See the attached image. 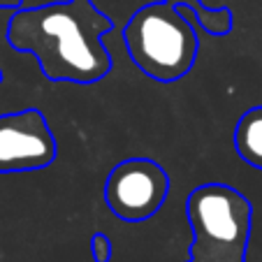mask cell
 Segmentation results:
<instances>
[{
  "label": "cell",
  "mask_w": 262,
  "mask_h": 262,
  "mask_svg": "<svg viewBox=\"0 0 262 262\" xmlns=\"http://www.w3.org/2000/svg\"><path fill=\"white\" fill-rule=\"evenodd\" d=\"M169 193V177L148 158H130L107 174L104 202L121 221L139 223L156 216Z\"/></svg>",
  "instance_id": "4"
},
{
  "label": "cell",
  "mask_w": 262,
  "mask_h": 262,
  "mask_svg": "<svg viewBox=\"0 0 262 262\" xmlns=\"http://www.w3.org/2000/svg\"><path fill=\"white\" fill-rule=\"evenodd\" d=\"M109 28L112 21L91 0H63L16 12L7 37L37 58L47 79L93 84L112 70L102 45Z\"/></svg>",
  "instance_id": "1"
},
{
  "label": "cell",
  "mask_w": 262,
  "mask_h": 262,
  "mask_svg": "<svg viewBox=\"0 0 262 262\" xmlns=\"http://www.w3.org/2000/svg\"><path fill=\"white\" fill-rule=\"evenodd\" d=\"M133 63L156 81H177L198 58V35L169 3H151L137 10L123 28Z\"/></svg>",
  "instance_id": "2"
},
{
  "label": "cell",
  "mask_w": 262,
  "mask_h": 262,
  "mask_svg": "<svg viewBox=\"0 0 262 262\" xmlns=\"http://www.w3.org/2000/svg\"><path fill=\"white\" fill-rule=\"evenodd\" d=\"M193 262H246L251 202L228 183H204L188 198Z\"/></svg>",
  "instance_id": "3"
},
{
  "label": "cell",
  "mask_w": 262,
  "mask_h": 262,
  "mask_svg": "<svg viewBox=\"0 0 262 262\" xmlns=\"http://www.w3.org/2000/svg\"><path fill=\"white\" fill-rule=\"evenodd\" d=\"M190 262H193V260H190Z\"/></svg>",
  "instance_id": "8"
},
{
  "label": "cell",
  "mask_w": 262,
  "mask_h": 262,
  "mask_svg": "<svg viewBox=\"0 0 262 262\" xmlns=\"http://www.w3.org/2000/svg\"><path fill=\"white\" fill-rule=\"evenodd\" d=\"M237 156L251 167L262 169V107L248 109L234 125Z\"/></svg>",
  "instance_id": "6"
},
{
  "label": "cell",
  "mask_w": 262,
  "mask_h": 262,
  "mask_svg": "<svg viewBox=\"0 0 262 262\" xmlns=\"http://www.w3.org/2000/svg\"><path fill=\"white\" fill-rule=\"evenodd\" d=\"M91 251H93V257L98 262H107L112 257V244H109L107 234H95L91 239Z\"/></svg>",
  "instance_id": "7"
},
{
  "label": "cell",
  "mask_w": 262,
  "mask_h": 262,
  "mask_svg": "<svg viewBox=\"0 0 262 262\" xmlns=\"http://www.w3.org/2000/svg\"><path fill=\"white\" fill-rule=\"evenodd\" d=\"M58 144L40 109L0 116V172H33L51 165Z\"/></svg>",
  "instance_id": "5"
}]
</instances>
